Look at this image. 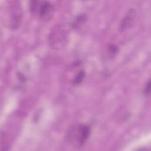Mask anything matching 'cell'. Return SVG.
<instances>
[{
	"label": "cell",
	"instance_id": "obj_3",
	"mask_svg": "<svg viewBox=\"0 0 151 151\" xmlns=\"http://www.w3.org/2000/svg\"><path fill=\"white\" fill-rule=\"evenodd\" d=\"M86 76V73L84 72V70H81L74 77L73 80V84L74 85H78L80 84L84 80V77Z\"/></svg>",
	"mask_w": 151,
	"mask_h": 151
},
{
	"label": "cell",
	"instance_id": "obj_5",
	"mask_svg": "<svg viewBox=\"0 0 151 151\" xmlns=\"http://www.w3.org/2000/svg\"><path fill=\"white\" fill-rule=\"evenodd\" d=\"M150 81L149 80L148 81V82L147 83V84H146V86H145V88H144V90H143V93H144V94L145 95H149V93H150Z\"/></svg>",
	"mask_w": 151,
	"mask_h": 151
},
{
	"label": "cell",
	"instance_id": "obj_1",
	"mask_svg": "<svg viewBox=\"0 0 151 151\" xmlns=\"http://www.w3.org/2000/svg\"><path fill=\"white\" fill-rule=\"evenodd\" d=\"M91 129L86 124H79L71 130L68 135L70 142L76 143L80 146L83 145L90 135Z\"/></svg>",
	"mask_w": 151,
	"mask_h": 151
},
{
	"label": "cell",
	"instance_id": "obj_2",
	"mask_svg": "<svg viewBox=\"0 0 151 151\" xmlns=\"http://www.w3.org/2000/svg\"><path fill=\"white\" fill-rule=\"evenodd\" d=\"M52 9V5L48 1H32L29 4V9L31 13L37 14L42 18L47 16Z\"/></svg>",
	"mask_w": 151,
	"mask_h": 151
},
{
	"label": "cell",
	"instance_id": "obj_4",
	"mask_svg": "<svg viewBox=\"0 0 151 151\" xmlns=\"http://www.w3.org/2000/svg\"><path fill=\"white\" fill-rule=\"evenodd\" d=\"M118 49L116 46L113 44H110L109 47V52L112 55H114L117 52Z\"/></svg>",
	"mask_w": 151,
	"mask_h": 151
}]
</instances>
